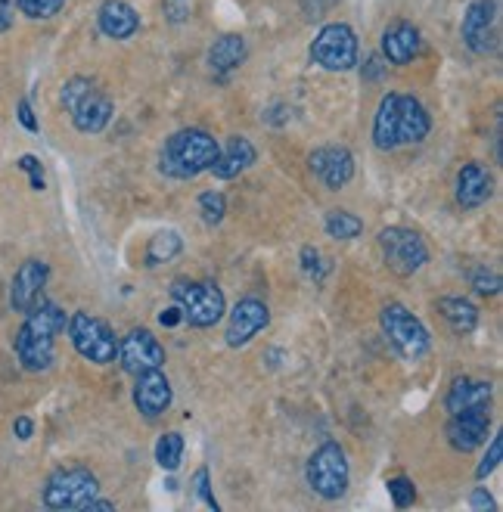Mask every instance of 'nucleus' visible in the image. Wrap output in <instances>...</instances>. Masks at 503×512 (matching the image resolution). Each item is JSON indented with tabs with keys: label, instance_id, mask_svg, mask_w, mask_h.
<instances>
[{
	"label": "nucleus",
	"instance_id": "f257e3e1",
	"mask_svg": "<svg viewBox=\"0 0 503 512\" xmlns=\"http://www.w3.org/2000/svg\"><path fill=\"white\" fill-rule=\"evenodd\" d=\"M66 311L56 301L38 298L35 308L25 314V323L16 329L13 351L28 373H47L56 360V336L66 329Z\"/></svg>",
	"mask_w": 503,
	"mask_h": 512
},
{
	"label": "nucleus",
	"instance_id": "f03ea898",
	"mask_svg": "<svg viewBox=\"0 0 503 512\" xmlns=\"http://www.w3.org/2000/svg\"><path fill=\"white\" fill-rule=\"evenodd\" d=\"M429 131H432V118L417 97L386 94L379 100V109L373 118V143H376V149H382V153L420 143L429 137Z\"/></svg>",
	"mask_w": 503,
	"mask_h": 512
},
{
	"label": "nucleus",
	"instance_id": "7ed1b4c3",
	"mask_svg": "<svg viewBox=\"0 0 503 512\" xmlns=\"http://www.w3.org/2000/svg\"><path fill=\"white\" fill-rule=\"evenodd\" d=\"M221 143L199 128H184L165 140L159 153V171L174 180H193L202 171H209L218 159Z\"/></svg>",
	"mask_w": 503,
	"mask_h": 512
},
{
	"label": "nucleus",
	"instance_id": "20e7f679",
	"mask_svg": "<svg viewBox=\"0 0 503 512\" xmlns=\"http://www.w3.org/2000/svg\"><path fill=\"white\" fill-rule=\"evenodd\" d=\"M59 103H63V109L72 115V125L81 134L106 131L112 122V112H115L109 94H103L91 78H81V75L69 78L63 84V90H59Z\"/></svg>",
	"mask_w": 503,
	"mask_h": 512
},
{
	"label": "nucleus",
	"instance_id": "39448f33",
	"mask_svg": "<svg viewBox=\"0 0 503 512\" xmlns=\"http://www.w3.org/2000/svg\"><path fill=\"white\" fill-rule=\"evenodd\" d=\"M171 298L177 301V308L184 314V323L196 329H209L221 323L227 301L224 292L215 283H193V280H174L171 283Z\"/></svg>",
	"mask_w": 503,
	"mask_h": 512
},
{
	"label": "nucleus",
	"instance_id": "423d86ee",
	"mask_svg": "<svg viewBox=\"0 0 503 512\" xmlns=\"http://www.w3.org/2000/svg\"><path fill=\"white\" fill-rule=\"evenodd\" d=\"M305 478H308V488L323 500L345 497L351 472H348V457H345L342 444H336V441L320 444L308 460Z\"/></svg>",
	"mask_w": 503,
	"mask_h": 512
},
{
	"label": "nucleus",
	"instance_id": "0eeeda50",
	"mask_svg": "<svg viewBox=\"0 0 503 512\" xmlns=\"http://www.w3.org/2000/svg\"><path fill=\"white\" fill-rule=\"evenodd\" d=\"M66 326H69L72 348L84 360H91V364H97V367L115 364V357H118V339H115V333L109 329L106 320H100L91 311H75Z\"/></svg>",
	"mask_w": 503,
	"mask_h": 512
},
{
	"label": "nucleus",
	"instance_id": "6e6552de",
	"mask_svg": "<svg viewBox=\"0 0 503 512\" xmlns=\"http://www.w3.org/2000/svg\"><path fill=\"white\" fill-rule=\"evenodd\" d=\"M379 323H382V333H386V339L392 342V348L404 360H420V357L429 354V348H432L429 329L423 326L420 317H413L404 305H398V301H392V305L382 308Z\"/></svg>",
	"mask_w": 503,
	"mask_h": 512
},
{
	"label": "nucleus",
	"instance_id": "1a4fd4ad",
	"mask_svg": "<svg viewBox=\"0 0 503 512\" xmlns=\"http://www.w3.org/2000/svg\"><path fill=\"white\" fill-rule=\"evenodd\" d=\"M100 494V481L91 469L69 466L56 469L44 485V506L47 509H87Z\"/></svg>",
	"mask_w": 503,
	"mask_h": 512
},
{
	"label": "nucleus",
	"instance_id": "9d476101",
	"mask_svg": "<svg viewBox=\"0 0 503 512\" xmlns=\"http://www.w3.org/2000/svg\"><path fill=\"white\" fill-rule=\"evenodd\" d=\"M358 56H361L358 35L345 22L323 25L311 44V59L327 72H351L358 66Z\"/></svg>",
	"mask_w": 503,
	"mask_h": 512
},
{
	"label": "nucleus",
	"instance_id": "9b49d317",
	"mask_svg": "<svg viewBox=\"0 0 503 512\" xmlns=\"http://www.w3.org/2000/svg\"><path fill=\"white\" fill-rule=\"evenodd\" d=\"M379 249H382L386 267L398 277H413L429 261V249L423 243V236L410 227H386L379 233Z\"/></svg>",
	"mask_w": 503,
	"mask_h": 512
},
{
	"label": "nucleus",
	"instance_id": "f8f14e48",
	"mask_svg": "<svg viewBox=\"0 0 503 512\" xmlns=\"http://www.w3.org/2000/svg\"><path fill=\"white\" fill-rule=\"evenodd\" d=\"M460 35L472 53H479V56L494 53L497 50V0H472L463 13Z\"/></svg>",
	"mask_w": 503,
	"mask_h": 512
},
{
	"label": "nucleus",
	"instance_id": "ddd939ff",
	"mask_svg": "<svg viewBox=\"0 0 503 512\" xmlns=\"http://www.w3.org/2000/svg\"><path fill=\"white\" fill-rule=\"evenodd\" d=\"M118 364H122V370L131 376H140L146 370H159L165 364V348L150 329H131V333L118 342Z\"/></svg>",
	"mask_w": 503,
	"mask_h": 512
},
{
	"label": "nucleus",
	"instance_id": "4468645a",
	"mask_svg": "<svg viewBox=\"0 0 503 512\" xmlns=\"http://www.w3.org/2000/svg\"><path fill=\"white\" fill-rule=\"evenodd\" d=\"M491 404H476V407H463L457 413H451V423H448V441L454 450H476L488 441L491 432Z\"/></svg>",
	"mask_w": 503,
	"mask_h": 512
},
{
	"label": "nucleus",
	"instance_id": "2eb2a0df",
	"mask_svg": "<svg viewBox=\"0 0 503 512\" xmlns=\"http://www.w3.org/2000/svg\"><path fill=\"white\" fill-rule=\"evenodd\" d=\"M268 323H271L268 305H264L261 298H243V301H236V308L227 320L224 339L230 348H243L261 333V329H268Z\"/></svg>",
	"mask_w": 503,
	"mask_h": 512
},
{
	"label": "nucleus",
	"instance_id": "dca6fc26",
	"mask_svg": "<svg viewBox=\"0 0 503 512\" xmlns=\"http://www.w3.org/2000/svg\"><path fill=\"white\" fill-rule=\"evenodd\" d=\"M50 280V267L41 258H28L22 261V267L16 270L13 286H10V305L16 314H28L35 308V301L41 298L44 286Z\"/></svg>",
	"mask_w": 503,
	"mask_h": 512
},
{
	"label": "nucleus",
	"instance_id": "f3484780",
	"mask_svg": "<svg viewBox=\"0 0 503 512\" xmlns=\"http://www.w3.org/2000/svg\"><path fill=\"white\" fill-rule=\"evenodd\" d=\"M308 165H311V174L327 190H342L354 177V156L348 153L345 146H320V149H314Z\"/></svg>",
	"mask_w": 503,
	"mask_h": 512
},
{
	"label": "nucleus",
	"instance_id": "a211bd4d",
	"mask_svg": "<svg viewBox=\"0 0 503 512\" xmlns=\"http://www.w3.org/2000/svg\"><path fill=\"white\" fill-rule=\"evenodd\" d=\"M423 53V35L413 22H392L386 32H382V56L392 66H407Z\"/></svg>",
	"mask_w": 503,
	"mask_h": 512
},
{
	"label": "nucleus",
	"instance_id": "6ab92c4d",
	"mask_svg": "<svg viewBox=\"0 0 503 512\" xmlns=\"http://www.w3.org/2000/svg\"><path fill=\"white\" fill-rule=\"evenodd\" d=\"M171 398H174V391H171V382L168 376L159 370H146L137 376V385H134V404L137 410L146 416V419H156L162 416L168 407H171Z\"/></svg>",
	"mask_w": 503,
	"mask_h": 512
},
{
	"label": "nucleus",
	"instance_id": "aec40b11",
	"mask_svg": "<svg viewBox=\"0 0 503 512\" xmlns=\"http://www.w3.org/2000/svg\"><path fill=\"white\" fill-rule=\"evenodd\" d=\"M97 25L100 32L112 41H128L140 32V16L125 0H106L97 10Z\"/></svg>",
	"mask_w": 503,
	"mask_h": 512
},
{
	"label": "nucleus",
	"instance_id": "412c9836",
	"mask_svg": "<svg viewBox=\"0 0 503 512\" xmlns=\"http://www.w3.org/2000/svg\"><path fill=\"white\" fill-rule=\"evenodd\" d=\"M494 196V177L485 165L469 162L457 174V202L463 208H479Z\"/></svg>",
	"mask_w": 503,
	"mask_h": 512
},
{
	"label": "nucleus",
	"instance_id": "4be33fe9",
	"mask_svg": "<svg viewBox=\"0 0 503 512\" xmlns=\"http://www.w3.org/2000/svg\"><path fill=\"white\" fill-rule=\"evenodd\" d=\"M258 153H255V146L252 140L246 137H230L221 149H218V159L209 171H215L218 180H233V177H240L243 171H249L255 165Z\"/></svg>",
	"mask_w": 503,
	"mask_h": 512
},
{
	"label": "nucleus",
	"instance_id": "5701e85b",
	"mask_svg": "<svg viewBox=\"0 0 503 512\" xmlns=\"http://www.w3.org/2000/svg\"><path fill=\"white\" fill-rule=\"evenodd\" d=\"M246 56H249V44L243 35H221L209 50V69L215 75H227L233 69H240L246 63Z\"/></svg>",
	"mask_w": 503,
	"mask_h": 512
},
{
	"label": "nucleus",
	"instance_id": "b1692460",
	"mask_svg": "<svg viewBox=\"0 0 503 512\" xmlns=\"http://www.w3.org/2000/svg\"><path fill=\"white\" fill-rule=\"evenodd\" d=\"M476 404H491V382H472L469 376H457L448 388V398H445L448 413H457L463 407H476Z\"/></svg>",
	"mask_w": 503,
	"mask_h": 512
},
{
	"label": "nucleus",
	"instance_id": "393cba45",
	"mask_svg": "<svg viewBox=\"0 0 503 512\" xmlns=\"http://www.w3.org/2000/svg\"><path fill=\"white\" fill-rule=\"evenodd\" d=\"M438 311H441V317H445V323L454 329L457 336H469L472 329L479 326V308L472 305L469 298H460V295L441 298L438 301Z\"/></svg>",
	"mask_w": 503,
	"mask_h": 512
},
{
	"label": "nucleus",
	"instance_id": "a878e982",
	"mask_svg": "<svg viewBox=\"0 0 503 512\" xmlns=\"http://www.w3.org/2000/svg\"><path fill=\"white\" fill-rule=\"evenodd\" d=\"M184 460V435L181 432H165L156 444V463L165 472H177Z\"/></svg>",
	"mask_w": 503,
	"mask_h": 512
},
{
	"label": "nucleus",
	"instance_id": "bb28decb",
	"mask_svg": "<svg viewBox=\"0 0 503 512\" xmlns=\"http://www.w3.org/2000/svg\"><path fill=\"white\" fill-rule=\"evenodd\" d=\"M181 249H184L181 233H177V230H162V233H156L150 239V249H146V261H150V267H156L162 261H171Z\"/></svg>",
	"mask_w": 503,
	"mask_h": 512
},
{
	"label": "nucleus",
	"instance_id": "cd10ccee",
	"mask_svg": "<svg viewBox=\"0 0 503 512\" xmlns=\"http://www.w3.org/2000/svg\"><path fill=\"white\" fill-rule=\"evenodd\" d=\"M327 233L333 239H342V243H348V239H358L364 233V221L361 218H354L351 212H342V208H336V212L327 215Z\"/></svg>",
	"mask_w": 503,
	"mask_h": 512
},
{
	"label": "nucleus",
	"instance_id": "c85d7f7f",
	"mask_svg": "<svg viewBox=\"0 0 503 512\" xmlns=\"http://www.w3.org/2000/svg\"><path fill=\"white\" fill-rule=\"evenodd\" d=\"M63 7H66V0H16V10L25 19H35V22L59 16V10H63Z\"/></svg>",
	"mask_w": 503,
	"mask_h": 512
},
{
	"label": "nucleus",
	"instance_id": "c756f323",
	"mask_svg": "<svg viewBox=\"0 0 503 512\" xmlns=\"http://www.w3.org/2000/svg\"><path fill=\"white\" fill-rule=\"evenodd\" d=\"M199 215H202V221L209 224V227L221 224L224 215H227V199H224V193H218V190L202 193L199 196Z\"/></svg>",
	"mask_w": 503,
	"mask_h": 512
},
{
	"label": "nucleus",
	"instance_id": "7c9ffc66",
	"mask_svg": "<svg viewBox=\"0 0 503 512\" xmlns=\"http://www.w3.org/2000/svg\"><path fill=\"white\" fill-rule=\"evenodd\" d=\"M386 488H389V497H392L395 509H407V506H413V500H417V488H413V481L407 475L389 478Z\"/></svg>",
	"mask_w": 503,
	"mask_h": 512
},
{
	"label": "nucleus",
	"instance_id": "2f4dec72",
	"mask_svg": "<svg viewBox=\"0 0 503 512\" xmlns=\"http://www.w3.org/2000/svg\"><path fill=\"white\" fill-rule=\"evenodd\" d=\"M302 270H305V277H308V280L320 283L323 277L330 274V261L323 258V252H320V249L305 246V249H302Z\"/></svg>",
	"mask_w": 503,
	"mask_h": 512
},
{
	"label": "nucleus",
	"instance_id": "473e14b6",
	"mask_svg": "<svg viewBox=\"0 0 503 512\" xmlns=\"http://www.w3.org/2000/svg\"><path fill=\"white\" fill-rule=\"evenodd\" d=\"M16 168L28 174V184H32V190H35V193H41V190L47 187V184H44V165H41V159H38V156H19Z\"/></svg>",
	"mask_w": 503,
	"mask_h": 512
},
{
	"label": "nucleus",
	"instance_id": "72a5a7b5",
	"mask_svg": "<svg viewBox=\"0 0 503 512\" xmlns=\"http://www.w3.org/2000/svg\"><path fill=\"white\" fill-rule=\"evenodd\" d=\"M472 289L479 295H497L500 292V274L497 270H488V267H476V274H472Z\"/></svg>",
	"mask_w": 503,
	"mask_h": 512
},
{
	"label": "nucleus",
	"instance_id": "f704fd0d",
	"mask_svg": "<svg viewBox=\"0 0 503 512\" xmlns=\"http://www.w3.org/2000/svg\"><path fill=\"white\" fill-rule=\"evenodd\" d=\"M162 13L171 25H184L193 16V0H162Z\"/></svg>",
	"mask_w": 503,
	"mask_h": 512
},
{
	"label": "nucleus",
	"instance_id": "c9c22d12",
	"mask_svg": "<svg viewBox=\"0 0 503 512\" xmlns=\"http://www.w3.org/2000/svg\"><path fill=\"white\" fill-rule=\"evenodd\" d=\"M500 460H503V438L494 435V438H491V447H488V454L482 457V463H479V469H476V475H479V478H488V475L500 466Z\"/></svg>",
	"mask_w": 503,
	"mask_h": 512
},
{
	"label": "nucleus",
	"instance_id": "e433bc0d",
	"mask_svg": "<svg viewBox=\"0 0 503 512\" xmlns=\"http://www.w3.org/2000/svg\"><path fill=\"white\" fill-rule=\"evenodd\" d=\"M193 494H196L205 506H209V509L218 512V500H215L212 485H209V469H199V472L193 475Z\"/></svg>",
	"mask_w": 503,
	"mask_h": 512
},
{
	"label": "nucleus",
	"instance_id": "4c0bfd02",
	"mask_svg": "<svg viewBox=\"0 0 503 512\" xmlns=\"http://www.w3.org/2000/svg\"><path fill=\"white\" fill-rule=\"evenodd\" d=\"M16 115H19V125L28 131V134H38V118H35V109L28 100H19L16 103Z\"/></svg>",
	"mask_w": 503,
	"mask_h": 512
},
{
	"label": "nucleus",
	"instance_id": "58836bf2",
	"mask_svg": "<svg viewBox=\"0 0 503 512\" xmlns=\"http://www.w3.org/2000/svg\"><path fill=\"white\" fill-rule=\"evenodd\" d=\"M13 13H16V0H0V35L13 28V19H16Z\"/></svg>",
	"mask_w": 503,
	"mask_h": 512
},
{
	"label": "nucleus",
	"instance_id": "ea45409f",
	"mask_svg": "<svg viewBox=\"0 0 503 512\" xmlns=\"http://www.w3.org/2000/svg\"><path fill=\"white\" fill-rule=\"evenodd\" d=\"M13 435L19 441H28L35 435V419L32 416H16V423H13Z\"/></svg>",
	"mask_w": 503,
	"mask_h": 512
},
{
	"label": "nucleus",
	"instance_id": "a19ab883",
	"mask_svg": "<svg viewBox=\"0 0 503 512\" xmlns=\"http://www.w3.org/2000/svg\"><path fill=\"white\" fill-rule=\"evenodd\" d=\"M159 323H162V326H168V329H171V326H181V323H184L181 308H165V311L159 314Z\"/></svg>",
	"mask_w": 503,
	"mask_h": 512
},
{
	"label": "nucleus",
	"instance_id": "79ce46f5",
	"mask_svg": "<svg viewBox=\"0 0 503 512\" xmlns=\"http://www.w3.org/2000/svg\"><path fill=\"white\" fill-rule=\"evenodd\" d=\"M469 506L472 509H494V500H491V494L488 491H472V497H469Z\"/></svg>",
	"mask_w": 503,
	"mask_h": 512
},
{
	"label": "nucleus",
	"instance_id": "37998d69",
	"mask_svg": "<svg viewBox=\"0 0 503 512\" xmlns=\"http://www.w3.org/2000/svg\"><path fill=\"white\" fill-rule=\"evenodd\" d=\"M379 75H382V69H379V59L373 56L370 63H367V78H370V81H376Z\"/></svg>",
	"mask_w": 503,
	"mask_h": 512
},
{
	"label": "nucleus",
	"instance_id": "c03bdc74",
	"mask_svg": "<svg viewBox=\"0 0 503 512\" xmlns=\"http://www.w3.org/2000/svg\"><path fill=\"white\" fill-rule=\"evenodd\" d=\"M87 509H106V512H112L115 503H112V500H97V497H94L91 503H87Z\"/></svg>",
	"mask_w": 503,
	"mask_h": 512
}]
</instances>
